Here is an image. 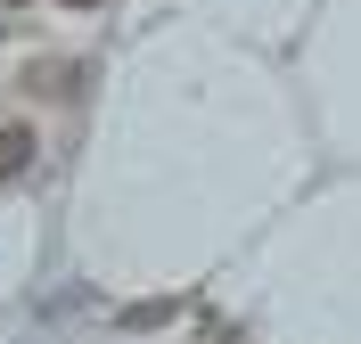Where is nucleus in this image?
<instances>
[{"mask_svg": "<svg viewBox=\"0 0 361 344\" xmlns=\"http://www.w3.org/2000/svg\"><path fill=\"white\" fill-rule=\"evenodd\" d=\"M25 164H33V132H25V123H8V132H0V189L17 181Z\"/></svg>", "mask_w": 361, "mask_h": 344, "instance_id": "1", "label": "nucleus"}, {"mask_svg": "<svg viewBox=\"0 0 361 344\" xmlns=\"http://www.w3.org/2000/svg\"><path fill=\"white\" fill-rule=\"evenodd\" d=\"M66 8H90V0H66Z\"/></svg>", "mask_w": 361, "mask_h": 344, "instance_id": "2", "label": "nucleus"}]
</instances>
